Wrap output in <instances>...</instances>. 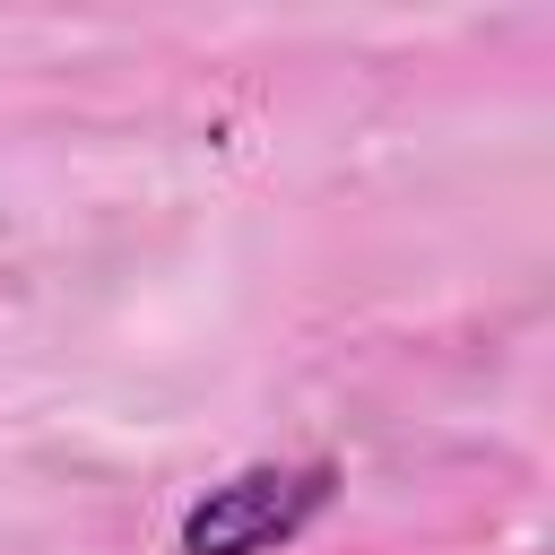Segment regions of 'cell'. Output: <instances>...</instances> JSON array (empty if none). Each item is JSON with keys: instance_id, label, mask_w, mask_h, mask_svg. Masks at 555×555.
I'll return each mask as SVG.
<instances>
[{"instance_id": "obj_1", "label": "cell", "mask_w": 555, "mask_h": 555, "mask_svg": "<svg viewBox=\"0 0 555 555\" xmlns=\"http://www.w3.org/2000/svg\"><path fill=\"white\" fill-rule=\"evenodd\" d=\"M330 494H338L330 460H251L182 512V555H269L304 538L330 512Z\"/></svg>"}]
</instances>
